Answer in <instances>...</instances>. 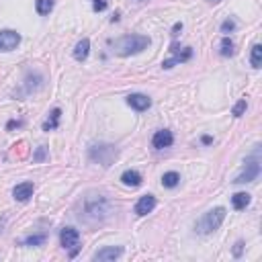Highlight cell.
Returning <instances> with one entry per match:
<instances>
[{
    "label": "cell",
    "mask_w": 262,
    "mask_h": 262,
    "mask_svg": "<svg viewBox=\"0 0 262 262\" xmlns=\"http://www.w3.org/2000/svg\"><path fill=\"white\" fill-rule=\"evenodd\" d=\"M113 213V203L101 192H88V195L78 203V219L88 225H96L107 222Z\"/></svg>",
    "instance_id": "obj_1"
},
{
    "label": "cell",
    "mask_w": 262,
    "mask_h": 262,
    "mask_svg": "<svg viewBox=\"0 0 262 262\" xmlns=\"http://www.w3.org/2000/svg\"><path fill=\"white\" fill-rule=\"evenodd\" d=\"M111 45V51L119 58H129V56H135V53H142L144 49L150 47V37L148 35H137V33H131V35H123V37H117V39H111L109 41Z\"/></svg>",
    "instance_id": "obj_2"
},
{
    "label": "cell",
    "mask_w": 262,
    "mask_h": 262,
    "mask_svg": "<svg viewBox=\"0 0 262 262\" xmlns=\"http://www.w3.org/2000/svg\"><path fill=\"white\" fill-rule=\"evenodd\" d=\"M117 158H119V150L111 144H92L88 148V160L94 164H101L103 168L113 166Z\"/></svg>",
    "instance_id": "obj_3"
},
{
    "label": "cell",
    "mask_w": 262,
    "mask_h": 262,
    "mask_svg": "<svg viewBox=\"0 0 262 262\" xmlns=\"http://www.w3.org/2000/svg\"><path fill=\"white\" fill-rule=\"evenodd\" d=\"M224 219H225V209H224V207H215V209L207 211V213L199 219L197 225H195V229H197V233L209 236V233H213L215 229L222 227Z\"/></svg>",
    "instance_id": "obj_4"
},
{
    "label": "cell",
    "mask_w": 262,
    "mask_h": 262,
    "mask_svg": "<svg viewBox=\"0 0 262 262\" xmlns=\"http://www.w3.org/2000/svg\"><path fill=\"white\" fill-rule=\"evenodd\" d=\"M258 146H256V150H254V154L250 156V158H246V166H244V170L233 178V183L236 185H246V183H254L256 178L260 176V160H258Z\"/></svg>",
    "instance_id": "obj_5"
},
{
    "label": "cell",
    "mask_w": 262,
    "mask_h": 262,
    "mask_svg": "<svg viewBox=\"0 0 262 262\" xmlns=\"http://www.w3.org/2000/svg\"><path fill=\"white\" fill-rule=\"evenodd\" d=\"M172 58H168V60H164L162 62V68L164 70H170V68H174L176 64H183V62H188L190 58H192V49L190 47H178L176 43H172Z\"/></svg>",
    "instance_id": "obj_6"
},
{
    "label": "cell",
    "mask_w": 262,
    "mask_h": 262,
    "mask_svg": "<svg viewBox=\"0 0 262 262\" xmlns=\"http://www.w3.org/2000/svg\"><path fill=\"white\" fill-rule=\"evenodd\" d=\"M60 242H62V246L66 248V250H72L70 256L74 258L76 256V248L80 244V231L74 229V227H64L60 231Z\"/></svg>",
    "instance_id": "obj_7"
},
{
    "label": "cell",
    "mask_w": 262,
    "mask_h": 262,
    "mask_svg": "<svg viewBox=\"0 0 262 262\" xmlns=\"http://www.w3.org/2000/svg\"><path fill=\"white\" fill-rule=\"evenodd\" d=\"M21 43V35L17 31H0V51H12Z\"/></svg>",
    "instance_id": "obj_8"
},
{
    "label": "cell",
    "mask_w": 262,
    "mask_h": 262,
    "mask_svg": "<svg viewBox=\"0 0 262 262\" xmlns=\"http://www.w3.org/2000/svg\"><path fill=\"white\" fill-rule=\"evenodd\" d=\"M123 254V248L121 246H107V248H101V250H96L94 254H92V260L94 262H113V260H117L119 256Z\"/></svg>",
    "instance_id": "obj_9"
},
{
    "label": "cell",
    "mask_w": 262,
    "mask_h": 262,
    "mask_svg": "<svg viewBox=\"0 0 262 262\" xmlns=\"http://www.w3.org/2000/svg\"><path fill=\"white\" fill-rule=\"evenodd\" d=\"M127 105L133 109V111L144 113V111H148V109L151 107V99H150V96H146V94L135 92V94H129L127 96Z\"/></svg>",
    "instance_id": "obj_10"
},
{
    "label": "cell",
    "mask_w": 262,
    "mask_h": 262,
    "mask_svg": "<svg viewBox=\"0 0 262 262\" xmlns=\"http://www.w3.org/2000/svg\"><path fill=\"white\" fill-rule=\"evenodd\" d=\"M33 192H35V185L25 181V183H19L15 188H12V197H15L19 203H27L33 197Z\"/></svg>",
    "instance_id": "obj_11"
},
{
    "label": "cell",
    "mask_w": 262,
    "mask_h": 262,
    "mask_svg": "<svg viewBox=\"0 0 262 262\" xmlns=\"http://www.w3.org/2000/svg\"><path fill=\"white\" fill-rule=\"evenodd\" d=\"M172 144H174V135L168 129H160V131L154 133V137H151V146H154L156 150H166Z\"/></svg>",
    "instance_id": "obj_12"
},
{
    "label": "cell",
    "mask_w": 262,
    "mask_h": 262,
    "mask_svg": "<svg viewBox=\"0 0 262 262\" xmlns=\"http://www.w3.org/2000/svg\"><path fill=\"white\" fill-rule=\"evenodd\" d=\"M156 205H158V201H156V197L154 195H144V197H140V201L135 203V213L137 215H148V213H151L156 209Z\"/></svg>",
    "instance_id": "obj_13"
},
{
    "label": "cell",
    "mask_w": 262,
    "mask_h": 262,
    "mask_svg": "<svg viewBox=\"0 0 262 262\" xmlns=\"http://www.w3.org/2000/svg\"><path fill=\"white\" fill-rule=\"evenodd\" d=\"M88 53H90V39H80L78 43H76V47H74V51H72V56H74V60L76 62H84L86 58H88Z\"/></svg>",
    "instance_id": "obj_14"
},
{
    "label": "cell",
    "mask_w": 262,
    "mask_h": 262,
    "mask_svg": "<svg viewBox=\"0 0 262 262\" xmlns=\"http://www.w3.org/2000/svg\"><path fill=\"white\" fill-rule=\"evenodd\" d=\"M142 174L137 172V170H125L121 174V183L125 185V187H131V188H135V187H140L142 185Z\"/></svg>",
    "instance_id": "obj_15"
},
{
    "label": "cell",
    "mask_w": 262,
    "mask_h": 262,
    "mask_svg": "<svg viewBox=\"0 0 262 262\" xmlns=\"http://www.w3.org/2000/svg\"><path fill=\"white\" fill-rule=\"evenodd\" d=\"M60 119H62V111L60 109H53V111L49 113V117L43 121V131H53V129H58L60 127Z\"/></svg>",
    "instance_id": "obj_16"
},
{
    "label": "cell",
    "mask_w": 262,
    "mask_h": 262,
    "mask_svg": "<svg viewBox=\"0 0 262 262\" xmlns=\"http://www.w3.org/2000/svg\"><path fill=\"white\" fill-rule=\"evenodd\" d=\"M45 242H47V233H33V236L23 238L19 244L25 248H33V246H43Z\"/></svg>",
    "instance_id": "obj_17"
},
{
    "label": "cell",
    "mask_w": 262,
    "mask_h": 262,
    "mask_svg": "<svg viewBox=\"0 0 262 262\" xmlns=\"http://www.w3.org/2000/svg\"><path fill=\"white\" fill-rule=\"evenodd\" d=\"M250 201H252V197L248 195V192H236V195L231 197V205H233V209H238V211L246 209V207L250 205Z\"/></svg>",
    "instance_id": "obj_18"
},
{
    "label": "cell",
    "mask_w": 262,
    "mask_h": 262,
    "mask_svg": "<svg viewBox=\"0 0 262 262\" xmlns=\"http://www.w3.org/2000/svg\"><path fill=\"white\" fill-rule=\"evenodd\" d=\"M219 53H222L224 58H231L233 53H236V45H233V41L229 37L222 39V43H219Z\"/></svg>",
    "instance_id": "obj_19"
},
{
    "label": "cell",
    "mask_w": 262,
    "mask_h": 262,
    "mask_svg": "<svg viewBox=\"0 0 262 262\" xmlns=\"http://www.w3.org/2000/svg\"><path fill=\"white\" fill-rule=\"evenodd\" d=\"M250 64H252L254 70H260V66H262V45H260V43H254V45H252Z\"/></svg>",
    "instance_id": "obj_20"
},
{
    "label": "cell",
    "mask_w": 262,
    "mask_h": 262,
    "mask_svg": "<svg viewBox=\"0 0 262 262\" xmlns=\"http://www.w3.org/2000/svg\"><path fill=\"white\" fill-rule=\"evenodd\" d=\"M178 183H181V174H178V172H174V170L164 172V176H162V185L166 187V188H174V187H178Z\"/></svg>",
    "instance_id": "obj_21"
},
{
    "label": "cell",
    "mask_w": 262,
    "mask_h": 262,
    "mask_svg": "<svg viewBox=\"0 0 262 262\" xmlns=\"http://www.w3.org/2000/svg\"><path fill=\"white\" fill-rule=\"evenodd\" d=\"M35 10L41 17L49 15V12L53 10V0H35Z\"/></svg>",
    "instance_id": "obj_22"
},
{
    "label": "cell",
    "mask_w": 262,
    "mask_h": 262,
    "mask_svg": "<svg viewBox=\"0 0 262 262\" xmlns=\"http://www.w3.org/2000/svg\"><path fill=\"white\" fill-rule=\"evenodd\" d=\"M246 109H248V103H246V99H240L236 105H233V109H231V115H233V117H242V115L246 113Z\"/></svg>",
    "instance_id": "obj_23"
},
{
    "label": "cell",
    "mask_w": 262,
    "mask_h": 262,
    "mask_svg": "<svg viewBox=\"0 0 262 262\" xmlns=\"http://www.w3.org/2000/svg\"><path fill=\"white\" fill-rule=\"evenodd\" d=\"M47 160V148L45 146H39L33 154V162H45Z\"/></svg>",
    "instance_id": "obj_24"
},
{
    "label": "cell",
    "mask_w": 262,
    "mask_h": 262,
    "mask_svg": "<svg viewBox=\"0 0 262 262\" xmlns=\"http://www.w3.org/2000/svg\"><path fill=\"white\" fill-rule=\"evenodd\" d=\"M219 29H222V33H225V35L227 33H233V31H236V21H233V19H225Z\"/></svg>",
    "instance_id": "obj_25"
},
{
    "label": "cell",
    "mask_w": 262,
    "mask_h": 262,
    "mask_svg": "<svg viewBox=\"0 0 262 262\" xmlns=\"http://www.w3.org/2000/svg\"><path fill=\"white\" fill-rule=\"evenodd\" d=\"M107 6H109V2H107V0H92V8H94L96 12H103V10H107Z\"/></svg>",
    "instance_id": "obj_26"
},
{
    "label": "cell",
    "mask_w": 262,
    "mask_h": 262,
    "mask_svg": "<svg viewBox=\"0 0 262 262\" xmlns=\"http://www.w3.org/2000/svg\"><path fill=\"white\" fill-rule=\"evenodd\" d=\"M242 252H244V242H242V240H238L236 244H233V256L240 258V256H242Z\"/></svg>",
    "instance_id": "obj_27"
},
{
    "label": "cell",
    "mask_w": 262,
    "mask_h": 262,
    "mask_svg": "<svg viewBox=\"0 0 262 262\" xmlns=\"http://www.w3.org/2000/svg\"><path fill=\"white\" fill-rule=\"evenodd\" d=\"M21 125H23V121H8L6 129H15V127H21Z\"/></svg>",
    "instance_id": "obj_28"
},
{
    "label": "cell",
    "mask_w": 262,
    "mask_h": 262,
    "mask_svg": "<svg viewBox=\"0 0 262 262\" xmlns=\"http://www.w3.org/2000/svg\"><path fill=\"white\" fill-rule=\"evenodd\" d=\"M178 31H183V23H176V25H174V29H172V35L176 37V35H178Z\"/></svg>",
    "instance_id": "obj_29"
},
{
    "label": "cell",
    "mask_w": 262,
    "mask_h": 262,
    "mask_svg": "<svg viewBox=\"0 0 262 262\" xmlns=\"http://www.w3.org/2000/svg\"><path fill=\"white\" fill-rule=\"evenodd\" d=\"M201 142H203L205 146H209V144L213 142V137H211V135H203V140H201Z\"/></svg>",
    "instance_id": "obj_30"
},
{
    "label": "cell",
    "mask_w": 262,
    "mask_h": 262,
    "mask_svg": "<svg viewBox=\"0 0 262 262\" xmlns=\"http://www.w3.org/2000/svg\"><path fill=\"white\" fill-rule=\"evenodd\" d=\"M209 2H211V4H217V2H222V0H209Z\"/></svg>",
    "instance_id": "obj_31"
}]
</instances>
